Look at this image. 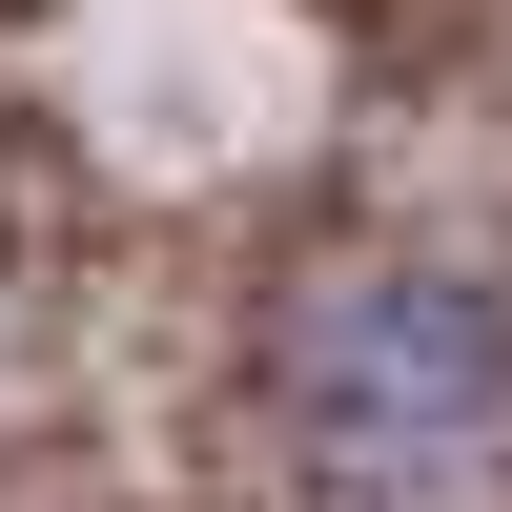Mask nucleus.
Wrapping results in <instances>:
<instances>
[{"mask_svg":"<svg viewBox=\"0 0 512 512\" xmlns=\"http://www.w3.org/2000/svg\"><path fill=\"white\" fill-rule=\"evenodd\" d=\"M267 431L308 512H512V287L451 246H349L267 328Z\"/></svg>","mask_w":512,"mask_h":512,"instance_id":"1","label":"nucleus"}]
</instances>
